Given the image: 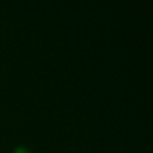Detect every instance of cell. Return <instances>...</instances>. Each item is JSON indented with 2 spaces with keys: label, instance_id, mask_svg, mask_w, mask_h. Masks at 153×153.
I'll return each instance as SVG.
<instances>
[{
  "label": "cell",
  "instance_id": "1",
  "mask_svg": "<svg viewBox=\"0 0 153 153\" xmlns=\"http://www.w3.org/2000/svg\"><path fill=\"white\" fill-rule=\"evenodd\" d=\"M14 153H31V151L24 146H18L16 149H14Z\"/></svg>",
  "mask_w": 153,
  "mask_h": 153
}]
</instances>
